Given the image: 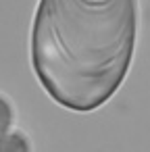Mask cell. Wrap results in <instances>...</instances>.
<instances>
[{"mask_svg": "<svg viewBox=\"0 0 150 152\" xmlns=\"http://www.w3.org/2000/svg\"><path fill=\"white\" fill-rule=\"evenodd\" d=\"M138 0H38L31 67L63 108L90 113L123 86L138 40Z\"/></svg>", "mask_w": 150, "mask_h": 152, "instance_id": "1", "label": "cell"}, {"mask_svg": "<svg viewBox=\"0 0 150 152\" xmlns=\"http://www.w3.org/2000/svg\"><path fill=\"white\" fill-rule=\"evenodd\" d=\"M0 152H34V148L21 129H11L0 135Z\"/></svg>", "mask_w": 150, "mask_h": 152, "instance_id": "2", "label": "cell"}, {"mask_svg": "<svg viewBox=\"0 0 150 152\" xmlns=\"http://www.w3.org/2000/svg\"><path fill=\"white\" fill-rule=\"evenodd\" d=\"M13 119H15L13 104L9 102L7 96L0 94V135H4L7 131H11V127H13Z\"/></svg>", "mask_w": 150, "mask_h": 152, "instance_id": "3", "label": "cell"}]
</instances>
